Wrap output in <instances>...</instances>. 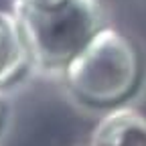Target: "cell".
<instances>
[{
    "mask_svg": "<svg viewBox=\"0 0 146 146\" xmlns=\"http://www.w3.org/2000/svg\"><path fill=\"white\" fill-rule=\"evenodd\" d=\"M12 14L31 63L45 71H65L106 27L102 0H14Z\"/></svg>",
    "mask_w": 146,
    "mask_h": 146,
    "instance_id": "6da1fadb",
    "label": "cell"
},
{
    "mask_svg": "<svg viewBox=\"0 0 146 146\" xmlns=\"http://www.w3.org/2000/svg\"><path fill=\"white\" fill-rule=\"evenodd\" d=\"M69 94L79 104L114 110L130 100L144 79V57L124 33L104 27L63 71Z\"/></svg>",
    "mask_w": 146,
    "mask_h": 146,
    "instance_id": "7a4b0ae2",
    "label": "cell"
},
{
    "mask_svg": "<svg viewBox=\"0 0 146 146\" xmlns=\"http://www.w3.org/2000/svg\"><path fill=\"white\" fill-rule=\"evenodd\" d=\"M89 146H146V116L132 108H114L98 122Z\"/></svg>",
    "mask_w": 146,
    "mask_h": 146,
    "instance_id": "3957f363",
    "label": "cell"
},
{
    "mask_svg": "<svg viewBox=\"0 0 146 146\" xmlns=\"http://www.w3.org/2000/svg\"><path fill=\"white\" fill-rule=\"evenodd\" d=\"M31 65V55L14 14L0 12V89L16 83Z\"/></svg>",
    "mask_w": 146,
    "mask_h": 146,
    "instance_id": "277c9868",
    "label": "cell"
},
{
    "mask_svg": "<svg viewBox=\"0 0 146 146\" xmlns=\"http://www.w3.org/2000/svg\"><path fill=\"white\" fill-rule=\"evenodd\" d=\"M4 116H6V108H4L2 98H0V132H2V126H4Z\"/></svg>",
    "mask_w": 146,
    "mask_h": 146,
    "instance_id": "5b68a950",
    "label": "cell"
}]
</instances>
